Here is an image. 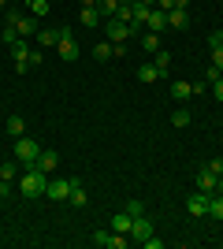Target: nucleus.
<instances>
[{"label":"nucleus","mask_w":223,"mask_h":249,"mask_svg":"<svg viewBox=\"0 0 223 249\" xmlns=\"http://www.w3.org/2000/svg\"><path fill=\"white\" fill-rule=\"evenodd\" d=\"M45 186H49V175H45L41 167H26L22 171V178H19V190H22V197H41L45 194Z\"/></svg>","instance_id":"nucleus-1"},{"label":"nucleus","mask_w":223,"mask_h":249,"mask_svg":"<svg viewBox=\"0 0 223 249\" xmlns=\"http://www.w3.org/2000/svg\"><path fill=\"white\" fill-rule=\"evenodd\" d=\"M11 149H15V160H19V164H26V167H30L34 160H37V153H41V145H37L34 138H26V134L15 138V145H11Z\"/></svg>","instance_id":"nucleus-2"},{"label":"nucleus","mask_w":223,"mask_h":249,"mask_svg":"<svg viewBox=\"0 0 223 249\" xmlns=\"http://www.w3.org/2000/svg\"><path fill=\"white\" fill-rule=\"evenodd\" d=\"M104 34H108V41H112V45H127L134 30H130L123 19H116V15H112V19H104Z\"/></svg>","instance_id":"nucleus-3"},{"label":"nucleus","mask_w":223,"mask_h":249,"mask_svg":"<svg viewBox=\"0 0 223 249\" xmlns=\"http://www.w3.org/2000/svg\"><path fill=\"white\" fill-rule=\"evenodd\" d=\"M56 52H60V60H78V41H74V30H71V26H60Z\"/></svg>","instance_id":"nucleus-4"},{"label":"nucleus","mask_w":223,"mask_h":249,"mask_svg":"<svg viewBox=\"0 0 223 249\" xmlns=\"http://www.w3.org/2000/svg\"><path fill=\"white\" fill-rule=\"evenodd\" d=\"M30 45H26V37H19V41H11V60H15V71H19V74H26V71H30V67H34V63H30Z\"/></svg>","instance_id":"nucleus-5"},{"label":"nucleus","mask_w":223,"mask_h":249,"mask_svg":"<svg viewBox=\"0 0 223 249\" xmlns=\"http://www.w3.org/2000/svg\"><path fill=\"white\" fill-rule=\"evenodd\" d=\"M71 186H74V178H49L45 194H49L52 201H67V197H71Z\"/></svg>","instance_id":"nucleus-6"},{"label":"nucleus","mask_w":223,"mask_h":249,"mask_svg":"<svg viewBox=\"0 0 223 249\" xmlns=\"http://www.w3.org/2000/svg\"><path fill=\"white\" fill-rule=\"evenodd\" d=\"M208 205H212V194L197 190V194L186 201V212H190V216H208Z\"/></svg>","instance_id":"nucleus-7"},{"label":"nucleus","mask_w":223,"mask_h":249,"mask_svg":"<svg viewBox=\"0 0 223 249\" xmlns=\"http://www.w3.org/2000/svg\"><path fill=\"white\" fill-rule=\"evenodd\" d=\"M34 167H41L45 175H52L56 167H60V153H56V149H41V153H37V160H34Z\"/></svg>","instance_id":"nucleus-8"},{"label":"nucleus","mask_w":223,"mask_h":249,"mask_svg":"<svg viewBox=\"0 0 223 249\" xmlns=\"http://www.w3.org/2000/svg\"><path fill=\"white\" fill-rule=\"evenodd\" d=\"M78 19H82V26H86V30H97V26L104 22V15L97 11V4H82V15H78Z\"/></svg>","instance_id":"nucleus-9"},{"label":"nucleus","mask_w":223,"mask_h":249,"mask_svg":"<svg viewBox=\"0 0 223 249\" xmlns=\"http://www.w3.org/2000/svg\"><path fill=\"white\" fill-rule=\"evenodd\" d=\"M149 234H153V223H149L145 216H138L134 223H130V242H145Z\"/></svg>","instance_id":"nucleus-10"},{"label":"nucleus","mask_w":223,"mask_h":249,"mask_svg":"<svg viewBox=\"0 0 223 249\" xmlns=\"http://www.w3.org/2000/svg\"><path fill=\"white\" fill-rule=\"evenodd\" d=\"M168 26L171 30H186V26H190V11L186 8H171L168 11Z\"/></svg>","instance_id":"nucleus-11"},{"label":"nucleus","mask_w":223,"mask_h":249,"mask_svg":"<svg viewBox=\"0 0 223 249\" xmlns=\"http://www.w3.org/2000/svg\"><path fill=\"white\" fill-rule=\"evenodd\" d=\"M153 34H160V30H168V11H160V8H153L149 11V22H145Z\"/></svg>","instance_id":"nucleus-12"},{"label":"nucleus","mask_w":223,"mask_h":249,"mask_svg":"<svg viewBox=\"0 0 223 249\" xmlns=\"http://www.w3.org/2000/svg\"><path fill=\"white\" fill-rule=\"evenodd\" d=\"M15 30H19L22 37H30V34H37L41 26H37V19H34V15H22V11H19V22H15Z\"/></svg>","instance_id":"nucleus-13"},{"label":"nucleus","mask_w":223,"mask_h":249,"mask_svg":"<svg viewBox=\"0 0 223 249\" xmlns=\"http://www.w3.org/2000/svg\"><path fill=\"white\" fill-rule=\"evenodd\" d=\"M216 186H220V175H212V171L205 167L201 175H197V190H205V194H216Z\"/></svg>","instance_id":"nucleus-14"},{"label":"nucleus","mask_w":223,"mask_h":249,"mask_svg":"<svg viewBox=\"0 0 223 249\" xmlns=\"http://www.w3.org/2000/svg\"><path fill=\"white\" fill-rule=\"evenodd\" d=\"M171 97H175V101H186V97H193V82H171Z\"/></svg>","instance_id":"nucleus-15"},{"label":"nucleus","mask_w":223,"mask_h":249,"mask_svg":"<svg viewBox=\"0 0 223 249\" xmlns=\"http://www.w3.org/2000/svg\"><path fill=\"white\" fill-rule=\"evenodd\" d=\"M60 41V30H37V49H52Z\"/></svg>","instance_id":"nucleus-16"},{"label":"nucleus","mask_w":223,"mask_h":249,"mask_svg":"<svg viewBox=\"0 0 223 249\" xmlns=\"http://www.w3.org/2000/svg\"><path fill=\"white\" fill-rule=\"evenodd\" d=\"M116 56V49H112V41H101V45H93V60H101V63H108Z\"/></svg>","instance_id":"nucleus-17"},{"label":"nucleus","mask_w":223,"mask_h":249,"mask_svg":"<svg viewBox=\"0 0 223 249\" xmlns=\"http://www.w3.org/2000/svg\"><path fill=\"white\" fill-rule=\"evenodd\" d=\"M67 201H71L74 208H86V201H89V197H86V190H82V182H78V178H74V186H71V197H67Z\"/></svg>","instance_id":"nucleus-18"},{"label":"nucleus","mask_w":223,"mask_h":249,"mask_svg":"<svg viewBox=\"0 0 223 249\" xmlns=\"http://www.w3.org/2000/svg\"><path fill=\"white\" fill-rule=\"evenodd\" d=\"M8 134L11 138H22V134H26V119H22V115H11V119H8Z\"/></svg>","instance_id":"nucleus-19"},{"label":"nucleus","mask_w":223,"mask_h":249,"mask_svg":"<svg viewBox=\"0 0 223 249\" xmlns=\"http://www.w3.org/2000/svg\"><path fill=\"white\" fill-rule=\"evenodd\" d=\"M153 67H156V71H160V78H164V74L171 71V52H164V49H160V52H156V60H153Z\"/></svg>","instance_id":"nucleus-20"},{"label":"nucleus","mask_w":223,"mask_h":249,"mask_svg":"<svg viewBox=\"0 0 223 249\" xmlns=\"http://www.w3.org/2000/svg\"><path fill=\"white\" fill-rule=\"evenodd\" d=\"M141 52L156 56V52H160V34H145V37H141Z\"/></svg>","instance_id":"nucleus-21"},{"label":"nucleus","mask_w":223,"mask_h":249,"mask_svg":"<svg viewBox=\"0 0 223 249\" xmlns=\"http://www.w3.org/2000/svg\"><path fill=\"white\" fill-rule=\"evenodd\" d=\"M116 19H123L130 26V19H134V0H119V11H116Z\"/></svg>","instance_id":"nucleus-22"},{"label":"nucleus","mask_w":223,"mask_h":249,"mask_svg":"<svg viewBox=\"0 0 223 249\" xmlns=\"http://www.w3.org/2000/svg\"><path fill=\"white\" fill-rule=\"evenodd\" d=\"M0 178H11V182H15V178H19V160H4V164H0Z\"/></svg>","instance_id":"nucleus-23"},{"label":"nucleus","mask_w":223,"mask_h":249,"mask_svg":"<svg viewBox=\"0 0 223 249\" xmlns=\"http://www.w3.org/2000/svg\"><path fill=\"white\" fill-rule=\"evenodd\" d=\"M49 11H52V4H49V0H30V15H34V19H45Z\"/></svg>","instance_id":"nucleus-24"},{"label":"nucleus","mask_w":223,"mask_h":249,"mask_svg":"<svg viewBox=\"0 0 223 249\" xmlns=\"http://www.w3.org/2000/svg\"><path fill=\"white\" fill-rule=\"evenodd\" d=\"M190 123H193V115L186 112V108H179V112H171V126H179V130H182V126H190Z\"/></svg>","instance_id":"nucleus-25"},{"label":"nucleus","mask_w":223,"mask_h":249,"mask_svg":"<svg viewBox=\"0 0 223 249\" xmlns=\"http://www.w3.org/2000/svg\"><path fill=\"white\" fill-rule=\"evenodd\" d=\"M97 11H101L104 19H112V15L119 11V0H97Z\"/></svg>","instance_id":"nucleus-26"},{"label":"nucleus","mask_w":223,"mask_h":249,"mask_svg":"<svg viewBox=\"0 0 223 249\" xmlns=\"http://www.w3.org/2000/svg\"><path fill=\"white\" fill-rule=\"evenodd\" d=\"M138 78H141V82H156V78H160V71H156V67H153V63H141Z\"/></svg>","instance_id":"nucleus-27"},{"label":"nucleus","mask_w":223,"mask_h":249,"mask_svg":"<svg viewBox=\"0 0 223 249\" xmlns=\"http://www.w3.org/2000/svg\"><path fill=\"white\" fill-rule=\"evenodd\" d=\"M123 212H130V216L138 219V216H145V205H141V201L134 197V201H127V205H123Z\"/></svg>","instance_id":"nucleus-28"},{"label":"nucleus","mask_w":223,"mask_h":249,"mask_svg":"<svg viewBox=\"0 0 223 249\" xmlns=\"http://www.w3.org/2000/svg\"><path fill=\"white\" fill-rule=\"evenodd\" d=\"M89 238H93V246L108 249V242H112V231H93V234H89Z\"/></svg>","instance_id":"nucleus-29"},{"label":"nucleus","mask_w":223,"mask_h":249,"mask_svg":"<svg viewBox=\"0 0 223 249\" xmlns=\"http://www.w3.org/2000/svg\"><path fill=\"white\" fill-rule=\"evenodd\" d=\"M208 216H212V219H223V194H220V197H212V205H208Z\"/></svg>","instance_id":"nucleus-30"},{"label":"nucleus","mask_w":223,"mask_h":249,"mask_svg":"<svg viewBox=\"0 0 223 249\" xmlns=\"http://www.w3.org/2000/svg\"><path fill=\"white\" fill-rule=\"evenodd\" d=\"M208 171H212V175H220V178H223V156H216V160H208Z\"/></svg>","instance_id":"nucleus-31"},{"label":"nucleus","mask_w":223,"mask_h":249,"mask_svg":"<svg viewBox=\"0 0 223 249\" xmlns=\"http://www.w3.org/2000/svg\"><path fill=\"white\" fill-rule=\"evenodd\" d=\"M212 67H220V71H223V45H216V49H212Z\"/></svg>","instance_id":"nucleus-32"},{"label":"nucleus","mask_w":223,"mask_h":249,"mask_svg":"<svg viewBox=\"0 0 223 249\" xmlns=\"http://www.w3.org/2000/svg\"><path fill=\"white\" fill-rule=\"evenodd\" d=\"M216 78H223V71H220V67H208V71H205V82L212 86V82H216Z\"/></svg>","instance_id":"nucleus-33"},{"label":"nucleus","mask_w":223,"mask_h":249,"mask_svg":"<svg viewBox=\"0 0 223 249\" xmlns=\"http://www.w3.org/2000/svg\"><path fill=\"white\" fill-rule=\"evenodd\" d=\"M212 97L223 104V78H216V82H212Z\"/></svg>","instance_id":"nucleus-34"},{"label":"nucleus","mask_w":223,"mask_h":249,"mask_svg":"<svg viewBox=\"0 0 223 249\" xmlns=\"http://www.w3.org/2000/svg\"><path fill=\"white\" fill-rule=\"evenodd\" d=\"M141 246H145V249H164V242H160V238H153V234H149V238L141 242Z\"/></svg>","instance_id":"nucleus-35"},{"label":"nucleus","mask_w":223,"mask_h":249,"mask_svg":"<svg viewBox=\"0 0 223 249\" xmlns=\"http://www.w3.org/2000/svg\"><path fill=\"white\" fill-rule=\"evenodd\" d=\"M0 197H11V178H0Z\"/></svg>","instance_id":"nucleus-36"},{"label":"nucleus","mask_w":223,"mask_h":249,"mask_svg":"<svg viewBox=\"0 0 223 249\" xmlns=\"http://www.w3.org/2000/svg\"><path fill=\"white\" fill-rule=\"evenodd\" d=\"M175 4H179V0H156L153 8H160V11H171V8H175Z\"/></svg>","instance_id":"nucleus-37"},{"label":"nucleus","mask_w":223,"mask_h":249,"mask_svg":"<svg viewBox=\"0 0 223 249\" xmlns=\"http://www.w3.org/2000/svg\"><path fill=\"white\" fill-rule=\"evenodd\" d=\"M41 60H45V49H34V52H30V63H34V67H37V63H41Z\"/></svg>","instance_id":"nucleus-38"},{"label":"nucleus","mask_w":223,"mask_h":249,"mask_svg":"<svg viewBox=\"0 0 223 249\" xmlns=\"http://www.w3.org/2000/svg\"><path fill=\"white\" fill-rule=\"evenodd\" d=\"M0 8H8V0H0Z\"/></svg>","instance_id":"nucleus-39"},{"label":"nucleus","mask_w":223,"mask_h":249,"mask_svg":"<svg viewBox=\"0 0 223 249\" xmlns=\"http://www.w3.org/2000/svg\"><path fill=\"white\" fill-rule=\"evenodd\" d=\"M82 4H97V0H82Z\"/></svg>","instance_id":"nucleus-40"},{"label":"nucleus","mask_w":223,"mask_h":249,"mask_svg":"<svg viewBox=\"0 0 223 249\" xmlns=\"http://www.w3.org/2000/svg\"><path fill=\"white\" fill-rule=\"evenodd\" d=\"M220 45H223V37H220Z\"/></svg>","instance_id":"nucleus-41"},{"label":"nucleus","mask_w":223,"mask_h":249,"mask_svg":"<svg viewBox=\"0 0 223 249\" xmlns=\"http://www.w3.org/2000/svg\"><path fill=\"white\" fill-rule=\"evenodd\" d=\"M220 182H223V178H220Z\"/></svg>","instance_id":"nucleus-42"}]
</instances>
